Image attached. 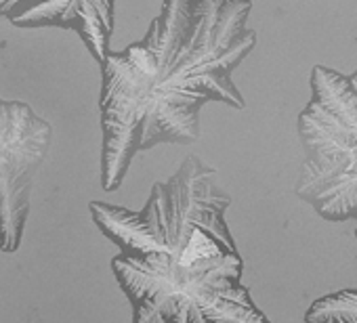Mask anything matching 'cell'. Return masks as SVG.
Instances as JSON below:
<instances>
[{"instance_id": "1", "label": "cell", "mask_w": 357, "mask_h": 323, "mask_svg": "<svg viewBox=\"0 0 357 323\" xmlns=\"http://www.w3.org/2000/svg\"><path fill=\"white\" fill-rule=\"evenodd\" d=\"M252 0H164L147 34L101 63V187L116 191L137 153L194 143L211 101L244 109L231 74L255 51Z\"/></svg>"}, {"instance_id": "2", "label": "cell", "mask_w": 357, "mask_h": 323, "mask_svg": "<svg viewBox=\"0 0 357 323\" xmlns=\"http://www.w3.org/2000/svg\"><path fill=\"white\" fill-rule=\"evenodd\" d=\"M231 198L198 155L153 183L132 212L91 202L99 231L120 252L112 271L132 306V323H271L240 281L244 260L225 223Z\"/></svg>"}, {"instance_id": "3", "label": "cell", "mask_w": 357, "mask_h": 323, "mask_svg": "<svg viewBox=\"0 0 357 323\" xmlns=\"http://www.w3.org/2000/svg\"><path fill=\"white\" fill-rule=\"evenodd\" d=\"M311 99L298 116L305 159L296 196L326 221L357 219V70L315 65Z\"/></svg>"}, {"instance_id": "4", "label": "cell", "mask_w": 357, "mask_h": 323, "mask_svg": "<svg viewBox=\"0 0 357 323\" xmlns=\"http://www.w3.org/2000/svg\"><path fill=\"white\" fill-rule=\"evenodd\" d=\"M53 126L24 101L0 99V250H20L34 177L49 153Z\"/></svg>"}, {"instance_id": "5", "label": "cell", "mask_w": 357, "mask_h": 323, "mask_svg": "<svg viewBox=\"0 0 357 323\" xmlns=\"http://www.w3.org/2000/svg\"><path fill=\"white\" fill-rule=\"evenodd\" d=\"M114 7L116 0H0V17L24 30H72L101 65L109 53Z\"/></svg>"}, {"instance_id": "6", "label": "cell", "mask_w": 357, "mask_h": 323, "mask_svg": "<svg viewBox=\"0 0 357 323\" xmlns=\"http://www.w3.org/2000/svg\"><path fill=\"white\" fill-rule=\"evenodd\" d=\"M305 323H357V290H340L315 300Z\"/></svg>"}, {"instance_id": "7", "label": "cell", "mask_w": 357, "mask_h": 323, "mask_svg": "<svg viewBox=\"0 0 357 323\" xmlns=\"http://www.w3.org/2000/svg\"><path fill=\"white\" fill-rule=\"evenodd\" d=\"M355 237H357V231H355Z\"/></svg>"}]
</instances>
